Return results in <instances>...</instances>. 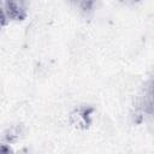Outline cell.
Instances as JSON below:
<instances>
[{
  "instance_id": "cell-1",
  "label": "cell",
  "mask_w": 154,
  "mask_h": 154,
  "mask_svg": "<svg viewBox=\"0 0 154 154\" xmlns=\"http://www.w3.org/2000/svg\"><path fill=\"white\" fill-rule=\"evenodd\" d=\"M1 17H2V24H5V18L10 20H23L26 17V8L23 2L8 1L2 5Z\"/></svg>"
},
{
  "instance_id": "cell-2",
  "label": "cell",
  "mask_w": 154,
  "mask_h": 154,
  "mask_svg": "<svg viewBox=\"0 0 154 154\" xmlns=\"http://www.w3.org/2000/svg\"><path fill=\"white\" fill-rule=\"evenodd\" d=\"M90 113H91V108H88V107L78 108L71 113L70 122L76 128L84 129L90 124Z\"/></svg>"
},
{
  "instance_id": "cell-3",
  "label": "cell",
  "mask_w": 154,
  "mask_h": 154,
  "mask_svg": "<svg viewBox=\"0 0 154 154\" xmlns=\"http://www.w3.org/2000/svg\"><path fill=\"white\" fill-rule=\"evenodd\" d=\"M0 154H13V152H12V149L10 148V146L2 143L1 147H0Z\"/></svg>"
}]
</instances>
